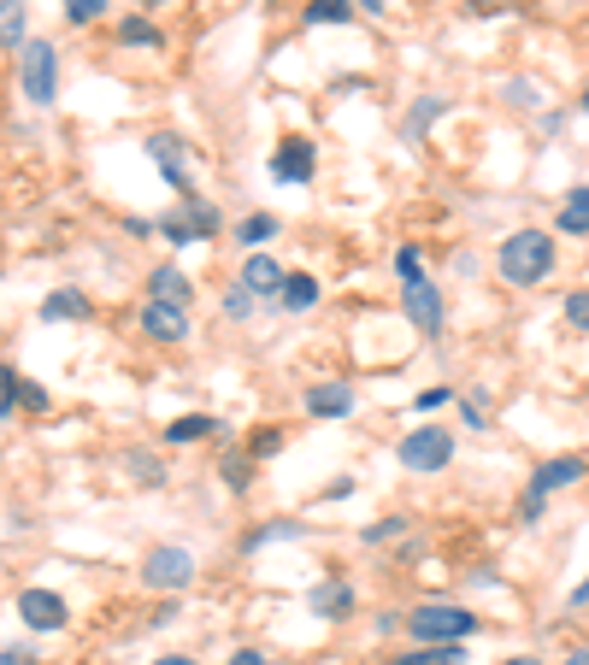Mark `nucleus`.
Masks as SVG:
<instances>
[{
	"label": "nucleus",
	"mask_w": 589,
	"mask_h": 665,
	"mask_svg": "<svg viewBox=\"0 0 589 665\" xmlns=\"http://www.w3.org/2000/svg\"><path fill=\"white\" fill-rule=\"evenodd\" d=\"M495 266H501V283H513V288L542 283L554 271V236L549 230H513V236L501 242Z\"/></svg>",
	"instance_id": "f257e3e1"
},
{
	"label": "nucleus",
	"mask_w": 589,
	"mask_h": 665,
	"mask_svg": "<svg viewBox=\"0 0 589 665\" xmlns=\"http://www.w3.org/2000/svg\"><path fill=\"white\" fill-rule=\"evenodd\" d=\"M0 48H24V0H0Z\"/></svg>",
	"instance_id": "cd10ccee"
},
{
	"label": "nucleus",
	"mask_w": 589,
	"mask_h": 665,
	"mask_svg": "<svg viewBox=\"0 0 589 665\" xmlns=\"http://www.w3.org/2000/svg\"><path fill=\"white\" fill-rule=\"evenodd\" d=\"M119 41H124V48H154V53L165 48V36L154 30V24L142 19V12H136V19H124V24H119Z\"/></svg>",
	"instance_id": "393cba45"
},
{
	"label": "nucleus",
	"mask_w": 589,
	"mask_h": 665,
	"mask_svg": "<svg viewBox=\"0 0 589 665\" xmlns=\"http://www.w3.org/2000/svg\"><path fill=\"white\" fill-rule=\"evenodd\" d=\"M124 230H131V236H142V242H148V236H154V219H124Z\"/></svg>",
	"instance_id": "37998d69"
},
{
	"label": "nucleus",
	"mask_w": 589,
	"mask_h": 665,
	"mask_svg": "<svg viewBox=\"0 0 589 665\" xmlns=\"http://www.w3.org/2000/svg\"><path fill=\"white\" fill-rule=\"evenodd\" d=\"M395 459L407 466L413 477H430V471H449V459H454V436L449 430H437V424H425V430H407L395 447Z\"/></svg>",
	"instance_id": "39448f33"
},
{
	"label": "nucleus",
	"mask_w": 589,
	"mask_h": 665,
	"mask_svg": "<svg viewBox=\"0 0 589 665\" xmlns=\"http://www.w3.org/2000/svg\"><path fill=\"white\" fill-rule=\"evenodd\" d=\"M248 312H254V295L236 283V288H230V295H224V318H248Z\"/></svg>",
	"instance_id": "e433bc0d"
},
{
	"label": "nucleus",
	"mask_w": 589,
	"mask_h": 665,
	"mask_svg": "<svg viewBox=\"0 0 589 665\" xmlns=\"http://www.w3.org/2000/svg\"><path fill=\"white\" fill-rule=\"evenodd\" d=\"M19 407H24V412H48V389L24 378V389H19Z\"/></svg>",
	"instance_id": "c9c22d12"
},
{
	"label": "nucleus",
	"mask_w": 589,
	"mask_h": 665,
	"mask_svg": "<svg viewBox=\"0 0 589 665\" xmlns=\"http://www.w3.org/2000/svg\"><path fill=\"white\" fill-rule=\"evenodd\" d=\"M107 12V0H65V24H95Z\"/></svg>",
	"instance_id": "2f4dec72"
},
{
	"label": "nucleus",
	"mask_w": 589,
	"mask_h": 665,
	"mask_svg": "<svg viewBox=\"0 0 589 665\" xmlns=\"http://www.w3.org/2000/svg\"><path fill=\"white\" fill-rule=\"evenodd\" d=\"M507 100H519V107H537V89H530V83H507Z\"/></svg>",
	"instance_id": "a19ab883"
},
{
	"label": "nucleus",
	"mask_w": 589,
	"mask_h": 665,
	"mask_svg": "<svg viewBox=\"0 0 589 665\" xmlns=\"http://www.w3.org/2000/svg\"><path fill=\"white\" fill-rule=\"evenodd\" d=\"M319 300H324V288H319L312 271H283V288H278V307L283 312H312Z\"/></svg>",
	"instance_id": "4468645a"
},
{
	"label": "nucleus",
	"mask_w": 589,
	"mask_h": 665,
	"mask_svg": "<svg viewBox=\"0 0 589 665\" xmlns=\"http://www.w3.org/2000/svg\"><path fill=\"white\" fill-rule=\"evenodd\" d=\"M395 665H466V642H437V648H413Z\"/></svg>",
	"instance_id": "412c9836"
},
{
	"label": "nucleus",
	"mask_w": 589,
	"mask_h": 665,
	"mask_svg": "<svg viewBox=\"0 0 589 665\" xmlns=\"http://www.w3.org/2000/svg\"><path fill=\"white\" fill-rule=\"evenodd\" d=\"M307 613L324 618V625H342V618L354 613V589L342 583V577H324V583L307 589Z\"/></svg>",
	"instance_id": "9b49d317"
},
{
	"label": "nucleus",
	"mask_w": 589,
	"mask_h": 665,
	"mask_svg": "<svg viewBox=\"0 0 589 665\" xmlns=\"http://www.w3.org/2000/svg\"><path fill=\"white\" fill-rule=\"evenodd\" d=\"M195 571H200L195 554L177 542H160V547L142 554V589H160V595H183V589L195 583Z\"/></svg>",
	"instance_id": "20e7f679"
},
{
	"label": "nucleus",
	"mask_w": 589,
	"mask_h": 665,
	"mask_svg": "<svg viewBox=\"0 0 589 665\" xmlns=\"http://www.w3.org/2000/svg\"><path fill=\"white\" fill-rule=\"evenodd\" d=\"M584 112H589V89H584Z\"/></svg>",
	"instance_id": "8fccbe9b"
},
{
	"label": "nucleus",
	"mask_w": 589,
	"mask_h": 665,
	"mask_svg": "<svg viewBox=\"0 0 589 665\" xmlns=\"http://www.w3.org/2000/svg\"><path fill=\"white\" fill-rule=\"evenodd\" d=\"M401 307H407L413 330H419L425 342H437V336H442V288L430 283V278H413V283H401Z\"/></svg>",
	"instance_id": "0eeeda50"
},
{
	"label": "nucleus",
	"mask_w": 589,
	"mask_h": 665,
	"mask_svg": "<svg viewBox=\"0 0 589 665\" xmlns=\"http://www.w3.org/2000/svg\"><path fill=\"white\" fill-rule=\"evenodd\" d=\"M401 530H407V518H383V525H366L360 537H366L371 547H378V542H390V537H401Z\"/></svg>",
	"instance_id": "72a5a7b5"
},
{
	"label": "nucleus",
	"mask_w": 589,
	"mask_h": 665,
	"mask_svg": "<svg viewBox=\"0 0 589 665\" xmlns=\"http://www.w3.org/2000/svg\"><path fill=\"white\" fill-rule=\"evenodd\" d=\"M154 665H200V660H195V654H160Z\"/></svg>",
	"instance_id": "c03bdc74"
},
{
	"label": "nucleus",
	"mask_w": 589,
	"mask_h": 665,
	"mask_svg": "<svg viewBox=\"0 0 589 665\" xmlns=\"http://www.w3.org/2000/svg\"><path fill=\"white\" fill-rule=\"evenodd\" d=\"M413 642L419 648H437V642H466V636H478V618H471V606H454V601H425L419 613L407 618Z\"/></svg>",
	"instance_id": "f03ea898"
},
{
	"label": "nucleus",
	"mask_w": 589,
	"mask_h": 665,
	"mask_svg": "<svg viewBox=\"0 0 589 665\" xmlns=\"http://www.w3.org/2000/svg\"><path fill=\"white\" fill-rule=\"evenodd\" d=\"M395 271H401V283H413V278H425V266H419V248H413V242H407V248H401V254H395Z\"/></svg>",
	"instance_id": "f704fd0d"
},
{
	"label": "nucleus",
	"mask_w": 589,
	"mask_h": 665,
	"mask_svg": "<svg viewBox=\"0 0 589 665\" xmlns=\"http://www.w3.org/2000/svg\"><path fill=\"white\" fill-rule=\"evenodd\" d=\"M278 447H283V430L278 424H260V436L248 442V459H271Z\"/></svg>",
	"instance_id": "7c9ffc66"
},
{
	"label": "nucleus",
	"mask_w": 589,
	"mask_h": 665,
	"mask_svg": "<svg viewBox=\"0 0 589 665\" xmlns=\"http://www.w3.org/2000/svg\"><path fill=\"white\" fill-rule=\"evenodd\" d=\"M148 625H154V630H165V625H177V601H165V606H160V613H154V618H148Z\"/></svg>",
	"instance_id": "79ce46f5"
},
{
	"label": "nucleus",
	"mask_w": 589,
	"mask_h": 665,
	"mask_svg": "<svg viewBox=\"0 0 589 665\" xmlns=\"http://www.w3.org/2000/svg\"><path fill=\"white\" fill-rule=\"evenodd\" d=\"M219 418H212V412H183V418H171V424H165V442L171 447H189V442H207V436H219Z\"/></svg>",
	"instance_id": "a211bd4d"
},
{
	"label": "nucleus",
	"mask_w": 589,
	"mask_h": 665,
	"mask_svg": "<svg viewBox=\"0 0 589 665\" xmlns=\"http://www.w3.org/2000/svg\"><path fill=\"white\" fill-rule=\"evenodd\" d=\"M307 412L312 418H348L354 412V389L348 383H312L307 389Z\"/></svg>",
	"instance_id": "f3484780"
},
{
	"label": "nucleus",
	"mask_w": 589,
	"mask_h": 665,
	"mask_svg": "<svg viewBox=\"0 0 589 665\" xmlns=\"http://www.w3.org/2000/svg\"><path fill=\"white\" fill-rule=\"evenodd\" d=\"M148 288H154V300H171V307H189V300H195V283H189V271H183V266H154Z\"/></svg>",
	"instance_id": "dca6fc26"
},
{
	"label": "nucleus",
	"mask_w": 589,
	"mask_h": 665,
	"mask_svg": "<svg viewBox=\"0 0 589 665\" xmlns=\"http://www.w3.org/2000/svg\"><path fill=\"white\" fill-rule=\"evenodd\" d=\"M219 483L230 489V495H248V489H254V459H248V454H224Z\"/></svg>",
	"instance_id": "5701e85b"
},
{
	"label": "nucleus",
	"mask_w": 589,
	"mask_h": 665,
	"mask_svg": "<svg viewBox=\"0 0 589 665\" xmlns=\"http://www.w3.org/2000/svg\"><path fill=\"white\" fill-rule=\"evenodd\" d=\"M242 288H248L254 300H278V288H283V266L271 254H248L242 259V278H236Z\"/></svg>",
	"instance_id": "ddd939ff"
},
{
	"label": "nucleus",
	"mask_w": 589,
	"mask_h": 665,
	"mask_svg": "<svg viewBox=\"0 0 589 665\" xmlns=\"http://www.w3.org/2000/svg\"><path fill=\"white\" fill-rule=\"evenodd\" d=\"M566 324H572V330H589V288L566 295Z\"/></svg>",
	"instance_id": "473e14b6"
},
{
	"label": "nucleus",
	"mask_w": 589,
	"mask_h": 665,
	"mask_svg": "<svg viewBox=\"0 0 589 665\" xmlns=\"http://www.w3.org/2000/svg\"><path fill=\"white\" fill-rule=\"evenodd\" d=\"M442 112H449V100H437V95H425V100H419V107H413V112H407V136H419V130H430V124H437V119H442Z\"/></svg>",
	"instance_id": "c85d7f7f"
},
{
	"label": "nucleus",
	"mask_w": 589,
	"mask_h": 665,
	"mask_svg": "<svg viewBox=\"0 0 589 665\" xmlns=\"http://www.w3.org/2000/svg\"><path fill=\"white\" fill-rule=\"evenodd\" d=\"M224 665H271V654H260V648H230Z\"/></svg>",
	"instance_id": "58836bf2"
},
{
	"label": "nucleus",
	"mask_w": 589,
	"mask_h": 665,
	"mask_svg": "<svg viewBox=\"0 0 589 665\" xmlns=\"http://www.w3.org/2000/svg\"><path fill=\"white\" fill-rule=\"evenodd\" d=\"M19 389H24V371H0V424H7L12 412H19Z\"/></svg>",
	"instance_id": "c756f323"
},
{
	"label": "nucleus",
	"mask_w": 589,
	"mask_h": 665,
	"mask_svg": "<svg viewBox=\"0 0 589 665\" xmlns=\"http://www.w3.org/2000/svg\"><path fill=\"white\" fill-rule=\"evenodd\" d=\"M501 665H542L537 654H513V660H501Z\"/></svg>",
	"instance_id": "a18cd8bd"
},
{
	"label": "nucleus",
	"mask_w": 589,
	"mask_h": 665,
	"mask_svg": "<svg viewBox=\"0 0 589 665\" xmlns=\"http://www.w3.org/2000/svg\"><path fill=\"white\" fill-rule=\"evenodd\" d=\"M177 219L189 224V242H212V236H219V224H224V219H219V207H212V200H200V195L183 200Z\"/></svg>",
	"instance_id": "6ab92c4d"
},
{
	"label": "nucleus",
	"mask_w": 589,
	"mask_h": 665,
	"mask_svg": "<svg viewBox=\"0 0 589 665\" xmlns=\"http://www.w3.org/2000/svg\"><path fill=\"white\" fill-rule=\"evenodd\" d=\"M566 665H589V654H572V660H566Z\"/></svg>",
	"instance_id": "de8ad7c7"
},
{
	"label": "nucleus",
	"mask_w": 589,
	"mask_h": 665,
	"mask_svg": "<svg viewBox=\"0 0 589 665\" xmlns=\"http://www.w3.org/2000/svg\"><path fill=\"white\" fill-rule=\"evenodd\" d=\"M354 7H360V12H383V0H354Z\"/></svg>",
	"instance_id": "49530a36"
},
{
	"label": "nucleus",
	"mask_w": 589,
	"mask_h": 665,
	"mask_svg": "<svg viewBox=\"0 0 589 665\" xmlns=\"http://www.w3.org/2000/svg\"><path fill=\"white\" fill-rule=\"evenodd\" d=\"M19 618L36 636H60L71 625V606H65V595H53V589H24V595H19Z\"/></svg>",
	"instance_id": "6e6552de"
},
{
	"label": "nucleus",
	"mask_w": 589,
	"mask_h": 665,
	"mask_svg": "<svg viewBox=\"0 0 589 665\" xmlns=\"http://www.w3.org/2000/svg\"><path fill=\"white\" fill-rule=\"evenodd\" d=\"M449 407V389H425V395H413V412H437Z\"/></svg>",
	"instance_id": "4c0bfd02"
},
{
	"label": "nucleus",
	"mask_w": 589,
	"mask_h": 665,
	"mask_svg": "<svg viewBox=\"0 0 589 665\" xmlns=\"http://www.w3.org/2000/svg\"><path fill=\"white\" fill-rule=\"evenodd\" d=\"M142 336H154L160 348H177V342H189V307L148 300V307H142Z\"/></svg>",
	"instance_id": "9d476101"
},
{
	"label": "nucleus",
	"mask_w": 589,
	"mask_h": 665,
	"mask_svg": "<svg viewBox=\"0 0 589 665\" xmlns=\"http://www.w3.org/2000/svg\"><path fill=\"white\" fill-rule=\"evenodd\" d=\"M266 171H271V183H312V171H319V148H312L307 136H283L278 148H271L266 159Z\"/></svg>",
	"instance_id": "423d86ee"
},
{
	"label": "nucleus",
	"mask_w": 589,
	"mask_h": 665,
	"mask_svg": "<svg viewBox=\"0 0 589 665\" xmlns=\"http://www.w3.org/2000/svg\"><path fill=\"white\" fill-rule=\"evenodd\" d=\"M19 83H24V100H30V107H53V100H60V48H53V41H24Z\"/></svg>",
	"instance_id": "7ed1b4c3"
},
{
	"label": "nucleus",
	"mask_w": 589,
	"mask_h": 665,
	"mask_svg": "<svg viewBox=\"0 0 589 665\" xmlns=\"http://www.w3.org/2000/svg\"><path fill=\"white\" fill-rule=\"evenodd\" d=\"M142 7H165V0H142Z\"/></svg>",
	"instance_id": "09e8293b"
},
{
	"label": "nucleus",
	"mask_w": 589,
	"mask_h": 665,
	"mask_svg": "<svg viewBox=\"0 0 589 665\" xmlns=\"http://www.w3.org/2000/svg\"><path fill=\"white\" fill-rule=\"evenodd\" d=\"M124 471H131V483H142V489H165V466L154 454H124Z\"/></svg>",
	"instance_id": "bb28decb"
},
{
	"label": "nucleus",
	"mask_w": 589,
	"mask_h": 665,
	"mask_svg": "<svg viewBox=\"0 0 589 665\" xmlns=\"http://www.w3.org/2000/svg\"><path fill=\"white\" fill-rule=\"evenodd\" d=\"M300 19H307L312 30H319V24H348L354 19V0H307V12H300Z\"/></svg>",
	"instance_id": "a878e982"
},
{
	"label": "nucleus",
	"mask_w": 589,
	"mask_h": 665,
	"mask_svg": "<svg viewBox=\"0 0 589 665\" xmlns=\"http://www.w3.org/2000/svg\"><path fill=\"white\" fill-rule=\"evenodd\" d=\"M89 312H95V300L83 295V288H53V295L41 300V318H48V324H83Z\"/></svg>",
	"instance_id": "2eb2a0df"
},
{
	"label": "nucleus",
	"mask_w": 589,
	"mask_h": 665,
	"mask_svg": "<svg viewBox=\"0 0 589 665\" xmlns=\"http://www.w3.org/2000/svg\"><path fill=\"white\" fill-rule=\"evenodd\" d=\"M0 665H36L30 648H0Z\"/></svg>",
	"instance_id": "ea45409f"
},
{
	"label": "nucleus",
	"mask_w": 589,
	"mask_h": 665,
	"mask_svg": "<svg viewBox=\"0 0 589 665\" xmlns=\"http://www.w3.org/2000/svg\"><path fill=\"white\" fill-rule=\"evenodd\" d=\"M148 159L165 171V183H171V189H177L183 200L195 195V183H189V165H183V141H177V136H148Z\"/></svg>",
	"instance_id": "f8f14e48"
},
{
	"label": "nucleus",
	"mask_w": 589,
	"mask_h": 665,
	"mask_svg": "<svg viewBox=\"0 0 589 665\" xmlns=\"http://www.w3.org/2000/svg\"><path fill=\"white\" fill-rule=\"evenodd\" d=\"M578 477H589V466L578 454H566V459H549L537 477H530V495H525V518H537L542 513V501L554 495V489H566V483H578Z\"/></svg>",
	"instance_id": "1a4fd4ad"
},
{
	"label": "nucleus",
	"mask_w": 589,
	"mask_h": 665,
	"mask_svg": "<svg viewBox=\"0 0 589 665\" xmlns=\"http://www.w3.org/2000/svg\"><path fill=\"white\" fill-rule=\"evenodd\" d=\"M278 230H283V224L271 219V212H248V219L236 224V242H242V248H254V254H260V242H271Z\"/></svg>",
	"instance_id": "4be33fe9"
},
{
	"label": "nucleus",
	"mask_w": 589,
	"mask_h": 665,
	"mask_svg": "<svg viewBox=\"0 0 589 665\" xmlns=\"http://www.w3.org/2000/svg\"><path fill=\"white\" fill-rule=\"evenodd\" d=\"M560 230H566V236H589V189L566 195V207H560Z\"/></svg>",
	"instance_id": "b1692460"
},
{
	"label": "nucleus",
	"mask_w": 589,
	"mask_h": 665,
	"mask_svg": "<svg viewBox=\"0 0 589 665\" xmlns=\"http://www.w3.org/2000/svg\"><path fill=\"white\" fill-rule=\"evenodd\" d=\"M295 537H307V525H300V518H271V525L248 530V537H242V547H248V554H260V547H271V542H295Z\"/></svg>",
	"instance_id": "aec40b11"
}]
</instances>
